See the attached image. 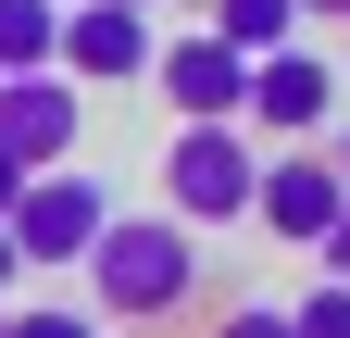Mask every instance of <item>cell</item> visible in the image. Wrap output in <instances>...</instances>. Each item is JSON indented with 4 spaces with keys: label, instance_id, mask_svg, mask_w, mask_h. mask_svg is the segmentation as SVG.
<instances>
[{
    "label": "cell",
    "instance_id": "cell-11",
    "mask_svg": "<svg viewBox=\"0 0 350 338\" xmlns=\"http://www.w3.org/2000/svg\"><path fill=\"white\" fill-rule=\"evenodd\" d=\"M288 338H350V288H338V276H313V288L288 301Z\"/></svg>",
    "mask_w": 350,
    "mask_h": 338
},
{
    "label": "cell",
    "instance_id": "cell-15",
    "mask_svg": "<svg viewBox=\"0 0 350 338\" xmlns=\"http://www.w3.org/2000/svg\"><path fill=\"white\" fill-rule=\"evenodd\" d=\"M13 200H25V163H0V226H13Z\"/></svg>",
    "mask_w": 350,
    "mask_h": 338
},
{
    "label": "cell",
    "instance_id": "cell-16",
    "mask_svg": "<svg viewBox=\"0 0 350 338\" xmlns=\"http://www.w3.org/2000/svg\"><path fill=\"white\" fill-rule=\"evenodd\" d=\"M300 25H350V0H300Z\"/></svg>",
    "mask_w": 350,
    "mask_h": 338
},
{
    "label": "cell",
    "instance_id": "cell-4",
    "mask_svg": "<svg viewBox=\"0 0 350 338\" xmlns=\"http://www.w3.org/2000/svg\"><path fill=\"white\" fill-rule=\"evenodd\" d=\"M250 138L262 151H313L325 125H338V63L313 51V38H300V51H275V63H250Z\"/></svg>",
    "mask_w": 350,
    "mask_h": 338
},
{
    "label": "cell",
    "instance_id": "cell-20",
    "mask_svg": "<svg viewBox=\"0 0 350 338\" xmlns=\"http://www.w3.org/2000/svg\"><path fill=\"white\" fill-rule=\"evenodd\" d=\"M0 338H13V301H0Z\"/></svg>",
    "mask_w": 350,
    "mask_h": 338
},
{
    "label": "cell",
    "instance_id": "cell-9",
    "mask_svg": "<svg viewBox=\"0 0 350 338\" xmlns=\"http://www.w3.org/2000/svg\"><path fill=\"white\" fill-rule=\"evenodd\" d=\"M213 38H226L238 63H275V51H300V0H213Z\"/></svg>",
    "mask_w": 350,
    "mask_h": 338
},
{
    "label": "cell",
    "instance_id": "cell-3",
    "mask_svg": "<svg viewBox=\"0 0 350 338\" xmlns=\"http://www.w3.org/2000/svg\"><path fill=\"white\" fill-rule=\"evenodd\" d=\"M113 213H125V200L88 176V163H51V176H25V200H13V263L25 276H75Z\"/></svg>",
    "mask_w": 350,
    "mask_h": 338
},
{
    "label": "cell",
    "instance_id": "cell-6",
    "mask_svg": "<svg viewBox=\"0 0 350 338\" xmlns=\"http://www.w3.org/2000/svg\"><path fill=\"white\" fill-rule=\"evenodd\" d=\"M75 138H88V88L75 75H0V163L51 176V163H75Z\"/></svg>",
    "mask_w": 350,
    "mask_h": 338
},
{
    "label": "cell",
    "instance_id": "cell-17",
    "mask_svg": "<svg viewBox=\"0 0 350 338\" xmlns=\"http://www.w3.org/2000/svg\"><path fill=\"white\" fill-rule=\"evenodd\" d=\"M13 276H25V263H13V226H0V301H13Z\"/></svg>",
    "mask_w": 350,
    "mask_h": 338
},
{
    "label": "cell",
    "instance_id": "cell-19",
    "mask_svg": "<svg viewBox=\"0 0 350 338\" xmlns=\"http://www.w3.org/2000/svg\"><path fill=\"white\" fill-rule=\"evenodd\" d=\"M125 13H163V0H125Z\"/></svg>",
    "mask_w": 350,
    "mask_h": 338
},
{
    "label": "cell",
    "instance_id": "cell-2",
    "mask_svg": "<svg viewBox=\"0 0 350 338\" xmlns=\"http://www.w3.org/2000/svg\"><path fill=\"white\" fill-rule=\"evenodd\" d=\"M250 188H262V138L250 125H175L163 151V213L213 238V226H250Z\"/></svg>",
    "mask_w": 350,
    "mask_h": 338
},
{
    "label": "cell",
    "instance_id": "cell-21",
    "mask_svg": "<svg viewBox=\"0 0 350 338\" xmlns=\"http://www.w3.org/2000/svg\"><path fill=\"white\" fill-rule=\"evenodd\" d=\"M338 75H350V63H338Z\"/></svg>",
    "mask_w": 350,
    "mask_h": 338
},
{
    "label": "cell",
    "instance_id": "cell-12",
    "mask_svg": "<svg viewBox=\"0 0 350 338\" xmlns=\"http://www.w3.org/2000/svg\"><path fill=\"white\" fill-rule=\"evenodd\" d=\"M13 338H100V313H88V301H25Z\"/></svg>",
    "mask_w": 350,
    "mask_h": 338
},
{
    "label": "cell",
    "instance_id": "cell-14",
    "mask_svg": "<svg viewBox=\"0 0 350 338\" xmlns=\"http://www.w3.org/2000/svg\"><path fill=\"white\" fill-rule=\"evenodd\" d=\"M325 276L350 288V200H338V226H325Z\"/></svg>",
    "mask_w": 350,
    "mask_h": 338
},
{
    "label": "cell",
    "instance_id": "cell-1",
    "mask_svg": "<svg viewBox=\"0 0 350 338\" xmlns=\"http://www.w3.org/2000/svg\"><path fill=\"white\" fill-rule=\"evenodd\" d=\"M75 276H88V313H100V326H163V313L200 301L213 263H200V238L175 226V213H113Z\"/></svg>",
    "mask_w": 350,
    "mask_h": 338
},
{
    "label": "cell",
    "instance_id": "cell-18",
    "mask_svg": "<svg viewBox=\"0 0 350 338\" xmlns=\"http://www.w3.org/2000/svg\"><path fill=\"white\" fill-rule=\"evenodd\" d=\"M325 163H338V176H350V125H325Z\"/></svg>",
    "mask_w": 350,
    "mask_h": 338
},
{
    "label": "cell",
    "instance_id": "cell-10",
    "mask_svg": "<svg viewBox=\"0 0 350 338\" xmlns=\"http://www.w3.org/2000/svg\"><path fill=\"white\" fill-rule=\"evenodd\" d=\"M63 0H0V75H63Z\"/></svg>",
    "mask_w": 350,
    "mask_h": 338
},
{
    "label": "cell",
    "instance_id": "cell-5",
    "mask_svg": "<svg viewBox=\"0 0 350 338\" xmlns=\"http://www.w3.org/2000/svg\"><path fill=\"white\" fill-rule=\"evenodd\" d=\"M338 200H350V176L325 163V138H313V151H262V188H250V226H262V238H288V250H325Z\"/></svg>",
    "mask_w": 350,
    "mask_h": 338
},
{
    "label": "cell",
    "instance_id": "cell-8",
    "mask_svg": "<svg viewBox=\"0 0 350 338\" xmlns=\"http://www.w3.org/2000/svg\"><path fill=\"white\" fill-rule=\"evenodd\" d=\"M150 51H163V38H150V13H125V0H75L51 63L75 75V88H150Z\"/></svg>",
    "mask_w": 350,
    "mask_h": 338
},
{
    "label": "cell",
    "instance_id": "cell-7",
    "mask_svg": "<svg viewBox=\"0 0 350 338\" xmlns=\"http://www.w3.org/2000/svg\"><path fill=\"white\" fill-rule=\"evenodd\" d=\"M150 88L175 101V125H238V113H250V63H238L213 25H188V38L150 51Z\"/></svg>",
    "mask_w": 350,
    "mask_h": 338
},
{
    "label": "cell",
    "instance_id": "cell-13",
    "mask_svg": "<svg viewBox=\"0 0 350 338\" xmlns=\"http://www.w3.org/2000/svg\"><path fill=\"white\" fill-rule=\"evenodd\" d=\"M213 338H288V301H226V326Z\"/></svg>",
    "mask_w": 350,
    "mask_h": 338
}]
</instances>
